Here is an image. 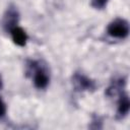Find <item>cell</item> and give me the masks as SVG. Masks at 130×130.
<instances>
[{
	"label": "cell",
	"mask_w": 130,
	"mask_h": 130,
	"mask_svg": "<svg viewBox=\"0 0 130 130\" xmlns=\"http://www.w3.org/2000/svg\"><path fill=\"white\" fill-rule=\"evenodd\" d=\"M18 20H19V12H18L17 8L14 5H10L6 9V11L3 15V19H2L3 29L6 32H10V30L12 28L17 26Z\"/></svg>",
	"instance_id": "obj_4"
},
{
	"label": "cell",
	"mask_w": 130,
	"mask_h": 130,
	"mask_svg": "<svg viewBox=\"0 0 130 130\" xmlns=\"http://www.w3.org/2000/svg\"><path fill=\"white\" fill-rule=\"evenodd\" d=\"M89 127L93 128V129H101L102 128V119H101V117L94 116L92 118V121H91V124H90Z\"/></svg>",
	"instance_id": "obj_9"
},
{
	"label": "cell",
	"mask_w": 130,
	"mask_h": 130,
	"mask_svg": "<svg viewBox=\"0 0 130 130\" xmlns=\"http://www.w3.org/2000/svg\"><path fill=\"white\" fill-rule=\"evenodd\" d=\"M9 34L11 35V39L15 45H17L19 47H24L26 45V42L28 40V36L22 27L17 25L14 28H12Z\"/></svg>",
	"instance_id": "obj_7"
},
{
	"label": "cell",
	"mask_w": 130,
	"mask_h": 130,
	"mask_svg": "<svg viewBox=\"0 0 130 130\" xmlns=\"http://www.w3.org/2000/svg\"><path fill=\"white\" fill-rule=\"evenodd\" d=\"M107 32L112 38L124 40L129 35V23L124 18H115L108 24Z\"/></svg>",
	"instance_id": "obj_2"
},
{
	"label": "cell",
	"mask_w": 130,
	"mask_h": 130,
	"mask_svg": "<svg viewBox=\"0 0 130 130\" xmlns=\"http://www.w3.org/2000/svg\"><path fill=\"white\" fill-rule=\"evenodd\" d=\"M125 85H126L125 77L122 76V77L115 78L114 80H112V82L108 86V88L106 90V94L108 96H115L116 94H120L123 91Z\"/></svg>",
	"instance_id": "obj_6"
},
{
	"label": "cell",
	"mask_w": 130,
	"mask_h": 130,
	"mask_svg": "<svg viewBox=\"0 0 130 130\" xmlns=\"http://www.w3.org/2000/svg\"><path fill=\"white\" fill-rule=\"evenodd\" d=\"M109 0H90V5L94 8V9H104L107 4H108Z\"/></svg>",
	"instance_id": "obj_8"
},
{
	"label": "cell",
	"mask_w": 130,
	"mask_h": 130,
	"mask_svg": "<svg viewBox=\"0 0 130 130\" xmlns=\"http://www.w3.org/2000/svg\"><path fill=\"white\" fill-rule=\"evenodd\" d=\"M6 114V105L3 102V100L0 98V118L4 117Z\"/></svg>",
	"instance_id": "obj_10"
},
{
	"label": "cell",
	"mask_w": 130,
	"mask_h": 130,
	"mask_svg": "<svg viewBox=\"0 0 130 130\" xmlns=\"http://www.w3.org/2000/svg\"><path fill=\"white\" fill-rule=\"evenodd\" d=\"M72 84L78 91H93L96 88V83L86 75L75 72L72 76Z\"/></svg>",
	"instance_id": "obj_3"
},
{
	"label": "cell",
	"mask_w": 130,
	"mask_h": 130,
	"mask_svg": "<svg viewBox=\"0 0 130 130\" xmlns=\"http://www.w3.org/2000/svg\"><path fill=\"white\" fill-rule=\"evenodd\" d=\"M118 101V108H117V117L119 119H123L127 116L130 109V100L126 92L122 91Z\"/></svg>",
	"instance_id": "obj_5"
},
{
	"label": "cell",
	"mask_w": 130,
	"mask_h": 130,
	"mask_svg": "<svg viewBox=\"0 0 130 130\" xmlns=\"http://www.w3.org/2000/svg\"><path fill=\"white\" fill-rule=\"evenodd\" d=\"M2 86H3V81H2V77L0 75V89L2 88Z\"/></svg>",
	"instance_id": "obj_11"
},
{
	"label": "cell",
	"mask_w": 130,
	"mask_h": 130,
	"mask_svg": "<svg viewBox=\"0 0 130 130\" xmlns=\"http://www.w3.org/2000/svg\"><path fill=\"white\" fill-rule=\"evenodd\" d=\"M26 74L31 76L34 85L39 89H44L49 85L50 75L47 68L37 60H28L26 63Z\"/></svg>",
	"instance_id": "obj_1"
}]
</instances>
